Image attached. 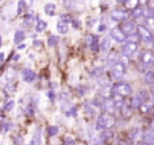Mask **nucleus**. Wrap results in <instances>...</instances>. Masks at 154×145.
Segmentation results:
<instances>
[{
    "label": "nucleus",
    "mask_w": 154,
    "mask_h": 145,
    "mask_svg": "<svg viewBox=\"0 0 154 145\" xmlns=\"http://www.w3.org/2000/svg\"><path fill=\"white\" fill-rule=\"evenodd\" d=\"M111 94H112V87H109V86H104L100 91V95L103 98H106V100H109V98H111Z\"/></svg>",
    "instance_id": "obj_20"
},
{
    "label": "nucleus",
    "mask_w": 154,
    "mask_h": 145,
    "mask_svg": "<svg viewBox=\"0 0 154 145\" xmlns=\"http://www.w3.org/2000/svg\"><path fill=\"white\" fill-rule=\"evenodd\" d=\"M120 30H122V32L125 35H133L134 32L137 31V26L135 23H134L133 20H126L122 23V26L119 27Z\"/></svg>",
    "instance_id": "obj_5"
},
{
    "label": "nucleus",
    "mask_w": 154,
    "mask_h": 145,
    "mask_svg": "<svg viewBox=\"0 0 154 145\" xmlns=\"http://www.w3.org/2000/svg\"><path fill=\"white\" fill-rule=\"evenodd\" d=\"M145 143H147L149 145H154V130H149L145 133Z\"/></svg>",
    "instance_id": "obj_22"
},
{
    "label": "nucleus",
    "mask_w": 154,
    "mask_h": 145,
    "mask_svg": "<svg viewBox=\"0 0 154 145\" xmlns=\"http://www.w3.org/2000/svg\"><path fill=\"white\" fill-rule=\"evenodd\" d=\"M106 28H107L106 24H99L96 30H97V32H104V31H106Z\"/></svg>",
    "instance_id": "obj_42"
},
{
    "label": "nucleus",
    "mask_w": 154,
    "mask_h": 145,
    "mask_svg": "<svg viewBox=\"0 0 154 145\" xmlns=\"http://www.w3.org/2000/svg\"><path fill=\"white\" fill-rule=\"evenodd\" d=\"M139 145H149V144H147V143H145V141H143V143H141Z\"/></svg>",
    "instance_id": "obj_48"
},
{
    "label": "nucleus",
    "mask_w": 154,
    "mask_h": 145,
    "mask_svg": "<svg viewBox=\"0 0 154 145\" xmlns=\"http://www.w3.org/2000/svg\"><path fill=\"white\" fill-rule=\"evenodd\" d=\"M143 15H145V8L143 7L137 5L134 10H131V18L133 19H139V18H142Z\"/></svg>",
    "instance_id": "obj_14"
},
{
    "label": "nucleus",
    "mask_w": 154,
    "mask_h": 145,
    "mask_svg": "<svg viewBox=\"0 0 154 145\" xmlns=\"http://www.w3.org/2000/svg\"><path fill=\"white\" fill-rule=\"evenodd\" d=\"M131 93H133V89H131V86L128 83H126V82H119V83L112 86V94L120 95V97H127Z\"/></svg>",
    "instance_id": "obj_2"
},
{
    "label": "nucleus",
    "mask_w": 154,
    "mask_h": 145,
    "mask_svg": "<svg viewBox=\"0 0 154 145\" xmlns=\"http://www.w3.org/2000/svg\"><path fill=\"white\" fill-rule=\"evenodd\" d=\"M115 125V117L112 114H101L99 116L97 121H96V129H107V128H112Z\"/></svg>",
    "instance_id": "obj_1"
},
{
    "label": "nucleus",
    "mask_w": 154,
    "mask_h": 145,
    "mask_svg": "<svg viewBox=\"0 0 154 145\" xmlns=\"http://www.w3.org/2000/svg\"><path fill=\"white\" fill-rule=\"evenodd\" d=\"M123 4L127 5L128 8H133V10H134V8L138 5V1H123Z\"/></svg>",
    "instance_id": "obj_37"
},
{
    "label": "nucleus",
    "mask_w": 154,
    "mask_h": 145,
    "mask_svg": "<svg viewBox=\"0 0 154 145\" xmlns=\"http://www.w3.org/2000/svg\"><path fill=\"white\" fill-rule=\"evenodd\" d=\"M119 63H122L123 66H127L128 65V57L127 55H125V54H122V55L119 57Z\"/></svg>",
    "instance_id": "obj_34"
},
{
    "label": "nucleus",
    "mask_w": 154,
    "mask_h": 145,
    "mask_svg": "<svg viewBox=\"0 0 154 145\" xmlns=\"http://www.w3.org/2000/svg\"><path fill=\"white\" fill-rule=\"evenodd\" d=\"M27 114H29V116H32V114H34V108H32V105H29L27 106Z\"/></svg>",
    "instance_id": "obj_43"
},
{
    "label": "nucleus",
    "mask_w": 154,
    "mask_h": 145,
    "mask_svg": "<svg viewBox=\"0 0 154 145\" xmlns=\"http://www.w3.org/2000/svg\"><path fill=\"white\" fill-rule=\"evenodd\" d=\"M0 113H2V112H0Z\"/></svg>",
    "instance_id": "obj_51"
},
{
    "label": "nucleus",
    "mask_w": 154,
    "mask_h": 145,
    "mask_svg": "<svg viewBox=\"0 0 154 145\" xmlns=\"http://www.w3.org/2000/svg\"><path fill=\"white\" fill-rule=\"evenodd\" d=\"M64 144L65 145H76V141H75V138H72V137H65Z\"/></svg>",
    "instance_id": "obj_36"
},
{
    "label": "nucleus",
    "mask_w": 154,
    "mask_h": 145,
    "mask_svg": "<svg viewBox=\"0 0 154 145\" xmlns=\"http://www.w3.org/2000/svg\"><path fill=\"white\" fill-rule=\"evenodd\" d=\"M145 23H146V26L154 28V18H145Z\"/></svg>",
    "instance_id": "obj_39"
},
{
    "label": "nucleus",
    "mask_w": 154,
    "mask_h": 145,
    "mask_svg": "<svg viewBox=\"0 0 154 145\" xmlns=\"http://www.w3.org/2000/svg\"><path fill=\"white\" fill-rule=\"evenodd\" d=\"M153 106L154 105H152L150 102H145V103H142V105L139 106V110H141L143 114H146V113H149L150 110H153Z\"/></svg>",
    "instance_id": "obj_24"
},
{
    "label": "nucleus",
    "mask_w": 154,
    "mask_h": 145,
    "mask_svg": "<svg viewBox=\"0 0 154 145\" xmlns=\"http://www.w3.org/2000/svg\"><path fill=\"white\" fill-rule=\"evenodd\" d=\"M58 43V36H56V35H50L48 39V45L50 46V47H54V46Z\"/></svg>",
    "instance_id": "obj_30"
},
{
    "label": "nucleus",
    "mask_w": 154,
    "mask_h": 145,
    "mask_svg": "<svg viewBox=\"0 0 154 145\" xmlns=\"http://www.w3.org/2000/svg\"><path fill=\"white\" fill-rule=\"evenodd\" d=\"M141 63L143 67H146V69H149V67H152L154 65V55L152 51H146V53H143L141 55Z\"/></svg>",
    "instance_id": "obj_6"
},
{
    "label": "nucleus",
    "mask_w": 154,
    "mask_h": 145,
    "mask_svg": "<svg viewBox=\"0 0 154 145\" xmlns=\"http://www.w3.org/2000/svg\"><path fill=\"white\" fill-rule=\"evenodd\" d=\"M130 105H131V108L133 109H135V108H139V106L142 105V101L138 98V95H135V97H133V100H131V102H130Z\"/></svg>",
    "instance_id": "obj_27"
},
{
    "label": "nucleus",
    "mask_w": 154,
    "mask_h": 145,
    "mask_svg": "<svg viewBox=\"0 0 154 145\" xmlns=\"http://www.w3.org/2000/svg\"><path fill=\"white\" fill-rule=\"evenodd\" d=\"M139 136H142V133H141V130H139V129H133V130H131V133H130L131 141H137L139 138Z\"/></svg>",
    "instance_id": "obj_26"
},
{
    "label": "nucleus",
    "mask_w": 154,
    "mask_h": 145,
    "mask_svg": "<svg viewBox=\"0 0 154 145\" xmlns=\"http://www.w3.org/2000/svg\"><path fill=\"white\" fill-rule=\"evenodd\" d=\"M118 62H119V55H118V53L111 51V54L108 55V65H112V67H114Z\"/></svg>",
    "instance_id": "obj_18"
},
{
    "label": "nucleus",
    "mask_w": 154,
    "mask_h": 145,
    "mask_svg": "<svg viewBox=\"0 0 154 145\" xmlns=\"http://www.w3.org/2000/svg\"><path fill=\"white\" fill-rule=\"evenodd\" d=\"M15 89H16V83H8L7 86H5L4 91L7 93V94H11V93L15 91Z\"/></svg>",
    "instance_id": "obj_32"
},
{
    "label": "nucleus",
    "mask_w": 154,
    "mask_h": 145,
    "mask_svg": "<svg viewBox=\"0 0 154 145\" xmlns=\"http://www.w3.org/2000/svg\"><path fill=\"white\" fill-rule=\"evenodd\" d=\"M0 46H2V36H0Z\"/></svg>",
    "instance_id": "obj_49"
},
{
    "label": "nucleus",
    "mask_w": 154,
    "mask_h": 145,
    "mask_svg": "<svg viewBox=\"0 0 154 145\" xmlns=\"http://www.w3.org/2000/svg\"><path fill=\"white\" fill-rule=\"evenodd\" d=\"M120 113H122V116L125 117V118H128V117H131L133 108H131L130 103H123V105L120 106Z\"/></svg>",
    "instance_id": "obj_13"
},
{
    "label": "nucleus",
    "mask_w": 154,
    "mask_h": 145,
    "mask_svg": "<svg viewBox=\"0 0 154 145\" xmlns=\"http://www.w3.org/2000/svg\"><path fill=\"white\" fill-rule=\"evenodd\" d=\"M109 47H111V39L109 38H103L100 43V50L101 51H108Z\"/></svg>",
    "instance_id": "obj_21"
},
{
    "label": "nucleus",
    "mask_w": 154,
    "mask_h": 145,
    "mask_svg": "<svg viewBox=\"0 0 154 145\" xmlns=\"http://www.w3.org/2000/svg\"><path fill=\"white\" fill-rule=\"evenodd\" d=\"M43 11H45L46 15L53 16V15H56L57 7H56V4H53V3H48V4H45V7H43Z\"/></svg>",
    "instance_id": "obj_15"
},
{
    "label": "nucleus",
    "mask_w": 154,
    "mask_h": 145,
    "mask_svg": "<svg viewBox=\"0 0 154 145\" xmlns=\"http://www.w3.org/2000/svg\"><path fill=\"white\" fill-rule=\"evenodd\" d=\"M137 50H138V43H137V42H130V40H128V42L126 43L125 46H123L122 54H125V55L130 57V55H133V54L135 53Z\"/></svg>",
    "instance_id": "obj_7"
},
{
    "label": "nucleus",
    "mask_w": 154,
    "mask_h": 145,
    "mask_svg": "<svg viewBox=\"0 0 154 145\" xmlns=\"http://www.w3.org/2000/svg\"><path fill=\"white\" fill-rule=\"evenodd\" d=\"M84 108H85V112H87L89 116H93V114H95V108L92 106V103H88V105H85Z\"/></svg>",
    "instance_id": "obj_33"
},
{
    "label": "nucleus",
    "mask_w": 154,
    "mask_h": 145,
    "mask_svg": "<svg viewBox=\"0 0 154 145\" xmlns=\"http://www.w3.org/2000/svg\"><path fill=\"white\" fill-rule=\"evenodd\" d=\"M137 95H138V98L142 101V103L149 102V94H147V91H145V90H141V91H139Z\"/></svg>",
    "instance_id": "obj_25"
},
{
    "label": "nucleus",
    "mask_w": 154,
    "mask_h": 145,
    "mask_svg": "<svg viewBox=\"0 0 154 145\" xmlns=\"http://www.w3.org/2000/svg\"><path fill=\"white\" fill-rule=\"evenodd\" d=\"M48 95H49V97H50V100H51V101H54V100H56V93H54L53 90H50V91L48 93Z\"/></svg>",
    "instance_id": "obj_44"
},
{
    "label": "nucleus",
    "mask_w": 154,
    "mask_h": 145,
    "mask_svg": "<svg viewBox=\"0 0 154 145\" xmlns=\"http://www.w3.org/2000/svg\"><path fill=\"white\" fill-rule=\"evenodd\" d=\"M22 78H23L24 82H32L35 79V73L32 71L31 69H24L23 71H22Z\"/></svg>",
    "instance_id": "obj_11"
},
{
    "label": "nucleus",
    "mask_w": 154,
    "mask_h": 145,
    "mask_svg": "<svg viewBox=\"0 0 154 145\" xmlns=\"http://www.w3.org/2000/svg\"><path fill=\"white\" fill-rule=\"evenodd\" d=\"M14 106H15V101L10 100V101H7V102H5V105L3 106V109H4L5 112H11L14 109Z\"/></svg>",
    "instance_id": "obj_31"
},
{
    "label": "nucleus",
    "mask_w": 154,
    "mask_h": 145,
    "mask_svg": "<svg viewBox=\"0 0 154 145\" xmlns=\"http://www.w3.org/2000/svg\"><path fill=\"white\" fill-rule=\"evenodd\" d=\"M56 28H57V31H58L60 34H66L68 30H69V24H66V23H64V22L60 20L58 23H57Z\"/></svg>",
    "instance_id": "obj_17"
},
{
    "label": "nucleus",
    "mask_w": 154,
    "mask_h": 145,
    "mask_svg": "<svg viewBox=\"0 0 154 145\" xmlns=\"http://www.w3.org/2000/svg\"><path fill=\"white\" fill-rule=\"evenodd\" d=\"M87 43H88V46H89V48L92 51H97L99 47H100V45H99V39L96 36H93V35H88Z\"/></svg>",
    "instance_id": "obj_10"
},
{
    "label": "nucleus",
    "mask_w": 154,
    "mask_h": 145,
    "mask_svg": "<svg viewBox=\"0 0 154 145\" xmlns=\"http://www.w3.org/2000/svg\"><path fill=\"white\" fill-rule=\"evenodd\" d=\"M18 5H19L18 12H22V10H23V8H26L27 3H26V1H19V3H18Z\"/></svg>",
    "instance_id": "obj_40"
},
{
    "label": "nucleus",
    "mask_w": 154,
    "mask_h": 145,
    "mask_svg": "<svg viewBox=\"0 0 154 145\" xmlns=\"http://www.w3.org/2000/svg\"><path fill=\"white\" fill-rule=\"evenodd\" d=\"M76 114H77V108L76 106H70V108L65 109V116L70 117V116H76Z\"/></svg>",
    "instance_id": "obj_29"
},
{
    "label": "nucleus",
    "mask_w": 154,
    "mask_h": 145,
    "mask_svg": "<svg viewBox=\"0 0 154 145\" xmlns=\"http://www.w3.org/2000/svg\"><path fill=\"white\" fill-rule=\"evenodd\" d=\"M112 20H116V22H126V19L128 18V13L126 12L125 10H120V8H115V10L111 11L109 13Z\"/></svg>",
    "instance_id": "obj_4"
},
{
    "label": "nucleus",
    "mask_w": 154,
    "mask_h": 145,
    "mask_svg": "<svg viewBox=\"0 0 154 145\" xmlns=\"http://www.w3.org/2000/svg\"><path fill=\"white\" fill-rule=\"evenodd\" d=\"M111 39H114V40H116V42H125L126 40V35L122 32V30L119 28V27H114V28L111 30Z\"/></svg>",
    "instance_id": "obj_8"
},
{
    "label": "nucleus",
    "mask_w": 154,
    "mask_h": 145,
    "mask_svg": "<svg viewBox=\"0 0 154 145\" xmlns=\"http://www.w3.org/2000/svg\"><path fill=\"white\" fill-rule=\"evenodd\" d=\"M153 110H154V106H153Z\"/></svg>",
    "instance_id": "obj_50"
},
{
    "label": "nucleus",
    "mask_w": 154,
    "mask_h": 145,
    "mask_svg": "<svg viewBox=\"0 0 154 145\" xmlns=\"http://www.w3.org/2000/svg\"><path fill=\"white\" fill-rule=\"evenodd\" d=\"M46 27H48V23H46L45 20H41V19H38L37 24H35V31H37V32H43L46 30Z\"/></svg>",
    "instance_id": "obj_19"
},
{
    "label": "nucleus",
    "mask_w": 154,
    "mask_h": 145,
    "mask_svg": "<svg viewBox=\"0 0 154 145\" xmlns=\"http://www.w3.org/2000/svg\"><path fill=\"white\" fill-rule=\"evenodd\" d=\"M24 38H26V34H24V31H22V30H18V31L15 32V35H14V43L19 45V43L23 42Z\"/></svg>",
    "instance_id": "obj_16"
},
{
    "label": "nucleus",
    "mask_w": 154,
    "mask_h": 145,
    "mask_svg": "<svg viewBox=\"0 0 154 145\" xmlns=\"http://www.w3.org/2000/svg\"><path fill=\"white\" fill-rule=\"evenodd\" d=\"M125 73H126V67L123 66L122 63H119V62H118V63L112 67V75H114L116 79L122 78V77L125 75Z\"/></svg>",
    "instance_id": "obj_9"
},
{
    "label": "nucleus",
    "mask_w": 154,
    "mask_h": 145,
    "mask_svg": "<svg viewBox=\"0 0 154 145\" xmlns=\"http://www.w3.org/2000/svg\"><path fill=\"white\" fill-rule=\"evenodd\" d=\"M72 23H73V26H75L76 28H81V22H80L79 19H73Z\"/></svg>",
    "instance_id": "obj_41"
},
{
    "label": "nucleus",
    "mask_w": 154,
    "mask_h": 145,
    "mask_svg": "<svg viewBox=\"0 0 154 145\" xmlns=\"http://www.w3.org/2000/svg\"><path fill=\"white\" fill-rule=\"evenodd\" d=\"M150 97H152L153 101H154V86L152 87V91H150Z\"/></svg>",
    "instance_id": "obj_46"
},
{
    "label": "nucleus",
    "mask_w": 154,
    "mask_h": 145,
    "mask_svg": "<svg viewBox=\"0 0 154 145\" xmlns=\"http://www.w3.org/2000/svg\"><path fill=\"white\" fill-rule=\"evenodd\" d=\"M137 31H138L139 38H141L143 42H149L150 43V42H153L154 40V36H153L152 31H150L146 26H138L137 27Z\"/></svg>",
    "instance_id": "obj_3"
},
{
    "label": "nucleus",
    "mask_w": 154,
    "mask_h": 145,
    "mask_svg": "<svg viewBox=\"0 0 154 145\" xmlns=\"http://www.w3.org/2000/svg\"><path fill=\"white\" fill-rule=\"evenodd\" d=\"M4 58H5L4 53H2V54H0V62H3V61H4Z\"/></svg>",
    "instance_id": "obj_45"
},
{
    "label": "nucleus",
    "mask_w": 154,
    "mask_h": 145,
    "mask_svg": "<svg viewBox=\"0 0 154 145\" xmlns=\"http://www.w3.org/2000/svg\"><path fill=\"white\" fill-rule=\"evenodd\" d=\"M145 82H146L147 85L154 86V70H150V71H147L145 74Z\"/></svg>",
    "instance_id": "obj_23"
},
{
    "label": "nucleus",
    "mask_w": 154,
    "mask_h": 145,
    "mask_svg": "<svg viewBox=\"0 0 154 145\" xmlns=\"http://www.w3.org/2000/svg\"><path fill=\"white\" fill-rule=\"evenodd\" d=\"M104 109L107 110V114H112L115 110L118 109V106H116V103L114 102V100L112 98H109V100H107L106 101V103H104Z\"/></svg>",
    "instance_id": "obj_12"
},
{
    "label": "nucleus",
    "mask_w": 154,
    "mask_h": 145,
    "mask_svg": "<svg viewBox=\"0 0 154 145\" xmlns=\"http://www.w3.org/2000/svg\"><path fill=\"white\" fill-rule=\"evenodd\" d=\"M72 20H73V18L70 15H65V13H62V15H61V22H64V23L69 24Z\"/></svg>",
    "instance_id": "obj_35"
},
{
    "label": "nucleus",
    "mask_w": 154,
    "mask_h": 145,
    "mask_svg": "<svg viewBox=\"0 0 154 145\" xmlns=\"http://www.w3.org/2000/svg\"><path fill=\"white\" fill-rule=\"evenodd\" d=\"M112 137V132L111 130H107V132H104L103 135H101V140H107V138H111Z\"/></svg>",
    "instance_id": "obj_38"
},
{
    "label": "nucleus",
    "mask_w": 154,
    "mask_h": 145,
    "mask_svg": "<svg viewBox=\"0 0 154 145\" xmlns=\"http://www.w3.org/2000/svg\"><path fill=\"white\" fill-rule=\"evenodd\" d=\"M152 129L154 130V118H153V121H152Z\"/></svg>",
    "instance_id": "obj_47"
},
{
    "label": "nucleus",
    "mask_w": 154,
    "mask_h": 145,
    "mask_svg": "<svg viewBox=\"0 0 154 145\" xmlns=\"http://www.w3.org/2000/svg\"><path fill=\"white\" fill-rule=\"evenodd\" d=\"M48 133L50 137H54V136L58 133V126H57V125H50V126L48 128Z\"/></svg>",
    "instance_id": "obj_28"
}]
</instances>
